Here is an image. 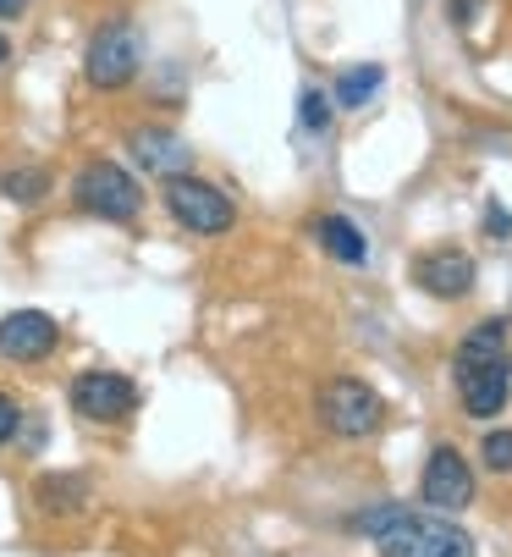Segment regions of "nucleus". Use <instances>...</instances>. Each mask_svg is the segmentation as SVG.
Instances as JSON below:
<instances>
[{
  "label": "nucleus",
  "mask_w": 512,
  "mask_h": 557,
  "mask_svg": "<svg viewBox=\"0 0 512 557\" xmlns=\"http://www.w3.org/2000/svg\"><path fill=\"white\" fill-rule=\"evenodd\" d=\"M452 386L469 420H496L512 397V359H507V321H479L452 354Z\"/></svg>",
  "instance_id": "obj_1"
},
{
  "label": "nucleus",
  "mask_w": 512,
  "mask_h": 557,
  "mask_svg": "<svg viewBox=\"0 0 512 557\" xmlns=\"http://www.w3.org/2000/svg\"><path fill=\"white\" fill-rule=\"evenodd\" d=\"M314 414H320V425L330 436L364 442V436H375L386 425V397L370 381H359V375H330L320 386V397H314Z\"/></svg>",
  "instance_id": "obj_2"
},
{
  "label": "nucleus",
  "mask_w": 512,
  "mask_h": 557,
  "mask_svg": "<svg viewBox=\"0 0 512 557\" xmlns=\"http://www.w3.org/2000/svg\"><path fill=\"white\" fill-rule=\"evenodd\" d=\"M160 205L171 210V221L188 226L193 237H221V232H232V221H237L232 194L215 188V183H204V177H193V172L165 177V183H160Z\"/></svg>",
  "instance_id": "obj_3"
},
{
  "label": "nucleus",
  "mask_w": 512,
  "mask_h": 557,
  "mask_svg": "<svg viewBox=\"0 0 512 557\" xmlns=\"http://www.w3.org/2000/svg\"><path fill=\"white\" fill-rule=\"evenodd\" d=\"M380 557H479L474 535L447 513H402L391 530L375 535Z\"/></svg>",
  "instance_id": "obj_4"
},
{
  "label": "nucleus",
  "mask_w": 512,
  "mask_h": 557,
  "mask_svg": "<svg viewBox=\"0 0 512 557\" xmlns=\"http://www.w3.org/2000/svg\"><path fill=\"white\" fill-rule=\"evenodd\" d=\"M72 205L83 215H100V221H138L143 215V188L127 166L116 161H89L72 177Z\"/></svg>",
  "instance_id": "obj_5"
},
{
  "label": "nucleus",
  "mask_w": 512,
  "mask_h": 557,
  "mask_svg": "<svg viewBox=\"0 0 512 557\" xmlns=\"http://www.w3.org/2000/svg\"><path fill=\"white\" fill-rule=\"evenodd\" d=\"M138 66H143L138 28H133L127 17L100 23V28H95V39H89V55H83V77H89V89L116 95V89H127L133 77H138Z\"/></svg>",
  "instance_id": "obj_6"
},
{
  "label": "nucleus",
  "mask_w": 512,
  "mask_h": 557,
  "mask_svg": "<svg viewBox=\"0 0 512 557\" xmlns=\"http://www.w3.org/2000/svg\"><path fill=\"white\" fill-rule=\"evenodd\" d=\"M66 404L77 420L89 425H122L133 409H138V386L116 370H83L72 386H66Z\"/></svg>",
  "instance_id": "obj_7"
},
{
  "label": "nucleus",
  "mask_w": 512,
  "mask_h": 557,
  "mask_svg": "<svg viewBox=\"0 0 512 557\" xmlns=\"http://www.w3.org/2000/svg\"><path fill=\"white\" fill-rule=\"evenodd\" d=\"M419 497H424V508H430V513H463L474 503V469H469V458L452 442H441L430 458H424Z\"/></svg>",
  "instance_id": "obj_8"
},
{
  "label": "nucleus",
  "mask_w": 512,
  "mask_h": 557,
  "mask_svg": "<svg viewBox=\"0 0 512 557\" xmlns=\"http://www.w3.org/2000/svg\"><path fill=\"white\" fill-rule=\"evenodd\" d=\"M61 348V326H55V314L45 309H12V314H0V359H12V364H39Z\"/></svg>",
  "instance_id": "obj_9"
},
{
  "label": "nucleus",
  "mask_w": 512,
  "mask_h": 557,
  "mask_svg": "<svg viewBox=\"0 0 512 557\" xmlns=\"http://www.w3.org/2000/svg\"><path fill=\"white\" fill-rule=\"evenodd\" d=\"M127 154H133V166H143V172H154L160 183L165 177H177V172H188V144L171 133V127H133L127 133Z\"/></svg>",
  "instance_id": "obj_10"
},
{
  "label": "nucleus",
  "mask_w": 512,
  "mask_h": 557,
  "mask_svg": "<svg viewBox=\"0 0 512 557\" xmlns=\"http://www.w3.org/2000/svg\"><path fill=\"white\" fill-rule=\"evenodd\" d=\"M413 282L430 298H469L474 293V260L463 249H436L413 260Z\"/></svg>",
  "instance_id": "obj_11"
},
{
  "label": "nucleus",
  "mask_w": 512,
  "mask_h": 557,
  "mask_svg": "<svg viewBox=\"0 0 512 557\" xmlns=\"http://www.w3.org/2000/svg\"><path fill=\"white\" fill-rule=\"evenodd\" d=\"M309 232L320 237V249H325L336 265H364V260H370V237H364V226L348 221V215H320Z\"/></svg>",
  "instance_id": "obj_12"
},
{
  "label": "nucleus",
  "mask_w": 512,
  "mask_h": 557,
  "mask_svg": "<svg viewBox=\"0 0 512 557\" xmlns=\"http://www.w3.org/2000/svg\"><path fill=\"white\" fill-rule=\"evenodd\" d=\"M380 84H386V66H348L336 77V95H330V106H341V111H359V106H370L375 95H380Z\"/></svg>",
  "instance_id": "obj_13"
},
{
  "label": "nucleus",
  "mask_w": 512,
  "mask_h": 557,
  "mask_svg": "<svg viewBox=\"0 0 512 557\" xmlns=\"http://www.w3.org/2000/svg\"><path fill=\"white\" fill-rule=\"evenodd\" d=\"M0 194H7L12 205H45L50 172L45 166H12V172H0Z\"/></svg>",
  "instance_id": "obj_14"
},
{
  "label": "nucleus",
  "mask_w": 512,
  "mask_h": 557,
  "mask_svg": "<svg viewBox=\"0 0 512 557\" xmlns=\"http://www.w3.org/2000/svg\"><path fill=\"white\" fill-rule=\"evenodd\" d=\"M83 497H89V486L66 481V474H55V481H39V503H45L50 513H66V508H77Z\"/></svg>",
  "instance_id": "obj_15"
},
{
  "label": "nucleus",
  "mask_w": 512,
  "mask_h": 557,
  "mask_svg": "<svg viewBox=\"0 0 512 557\" xmlns=\"http://www.w3.org/2000/svg\"><path fill=\"white\" fill-rule=\"evenodd\" d=\"M330 95H320V89H303V100H298V122L309 127V133H325L330 127Z\"/></svg>",
  "instance_id": "obj_16"
},
{
  "label": "nucleus",
  "mask_w": 512,
  "mask_h": 557,
  "mask_svg": "<svg viewBox=\"0 0 512 557\" xmlns=\"http://www.w3.org/2000/svg\"><path fill=\"white\" fill-rule=\"evenodd\" d=\"M479 458H485L490 474H512V431H490L479 442Z\"/></svg>",
  "instance_id": "obj_17"
},
{
  "label": "nucleus",
  "mask_w": 512,
  "mask_h": 557,
  "mask_svg": "<svg viewBox=\"0 0 512 557\" xmlns=\"http://www.w3.org/2000/svg\"><path fill=\"white\" fill-rule=\"evenodd\" d=\"M402 513H408L402 503H380V508H370V513H359V519H353V530H364V535H380V530H391V524H397Z\"/></svg>",
  "instance_id": "obj_18"
},
{
  "label": "nucleus",
  "mask_w": 512,
  "mask_h": 557,
  "mask_svg": "<svg viewBox=\"0 0 512 557\" xmlns=\"http://www.w3.org/2000/svg\"><path fill=\"white\" fill-rule=\"evenodd\" d=\"M17 431H23V409H17L12 392H0V447H7Z\"/></svg>",
  "instance_id": "obj_19"
},
{
  "label": "nucleus",
  "mask_w": 512,
  "mask_h": 557,
  "mask_svg": "<svg viewBox=\"0 0 512 557\" xmlns=\"http://www.w3.org/2000/svg\"><path fill=\"white\" fill-rule=\"evenodd\" d=\"M447 12H452V23H458V28H474V23H479V12H485V0H447Z\"/></svg>",
  "instance_id": "obj_20"
},
{
  "label": "nucleus",
  "mask_w": 512,
  "mask_h": 557,
  "mask_svg": "<svg viewBox=\"0 0 512 557\" xmlns=\"http://www.w3.org/2000/svg\"><path fill=\"white\" fill-rule=\"evenodd\" d=\"M485 232H490V237H512V215H507L501 205H490V210H485Z\"/></svg>",
  "instance_id": "obj_21"
},
{
  "label": "nucleus",
  "mask_w": 512,
  "mask_h": 557,
  "mask_svg": "<svg viewBox=\"0 0 512 557\" xmlns=\"http://www.w3.org/2000/svg\"><path fill=\"white\" fill-rule=\"evenodd\" d=\"M28 12V0H0V23H12V17H23Z\"/></svg>",
  "instance_id": "obj_22"
},
{
  "label": "nucleus",
  "mask_w": 512,
  "mask_h": 557,
  "mask_svg": "<svg viewBox=\"0 0 512 557\" xmlns=\"http://www.w3.org/2000/svg\"><path fill=\"white\" fill-rule=\"evenodd\" d=\"M12 61V45H7V34H0V66H7Z\"/></svg>",
  "instance_id": "obj_23"
}]
</instances>
